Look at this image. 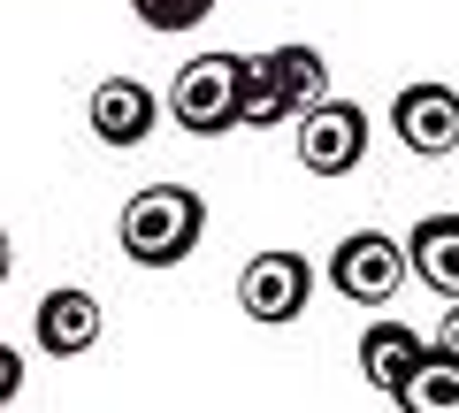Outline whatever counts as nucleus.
<instances>
[{"label": "nucleus", "instance_id": "obj_8", "mask_svg": "<svg viewBox=\"0 0 459 413\" xmlns=\"http://www.w3.org/2000/svg\"><path fill=\"white\" fill-rule=\"evenodd\" d=\"M39 352H54V360H77V352L100 345V298L77 291V283H62V291L39 298Z\"/></svg>", "mask_w": 459, "mask_h": 413}, {"label": "nucleus", "instance_id": "obj_1", "mask_svg": "<svg viewBox=\"0 0 459 413\" xmlns=\"http://www.w3.org/2000/svg\"><path fill=\"white\" fill-rule=\"evenodd\" d=\"M115 237H123V261L177 268V261H192L199 237H207V199H199L192 184H146L138 199H123Z\"/></svg>", "mask_w": 459, "mask_h": 413}, {"label": "nucleus", "instance_id": "obj_12", "mask_svg": "<svg viewBox=\"0 0 459 413\" xmlns=\"http://www.w3.org/2000/svg\"><path fill=\"white\" fill-rule=\"evenodd\" d=\"M398 406L406 413H459V360H444V352H421V367H413L406 383H398Z\"/></svg>", "mask_w": 459, "mask_h": 413}, {"label": "nucleus", "instance_id": "obj_17", "mask_svg": "<svg viewBox=\"0 0 459 413\" xmlns=\"http://www.w3.org/2000/svg\"><path fill=\"white\" fill-rule=\"evenodd\" d=\"M8 268H16V245H8V230H0V283H8Z\"/></svg>", "mask_w": 459, "mask_h": 413}, {"label": "nucleus", "instance_id": "obj_7", "mask_svg": "<svg viewBox=\"0 0 459 413\" xmlns=\"http://www.w3.org/2000/svg\"><path fill=\"white\" fill-rule=\"evenodd\" d=\"M84 116H92L100 146H146L153 123H161V99L138 77H108V84H92V108H84Z\"/></svg>", "mask_w": 459, "mask_h": 413}, {"label": "nucleus", "instance_id": "obj_6", "mask_svg": "<svg viewBox=\"0 0 459 413\" xmlns=\"http://www.w3.org/2000/svg\"><path fill=\"white\" fill-rule=\"evenodd\" d=\"M391 131H398V146L421 153V161L459 153V92H452V84H398Z\"/></svg>", "mask_w": 459, "mask_h": 413}, {"label": "nucleus", "instance_id": "obj_3", "mask_svg": "<svg viewBox=\"0 0 459 413\" xmlns=\"http://www.w3.org/2000/svg\"><path fill=\"white\" fill-rule=\"evenodd\" d=\"M368 161V108L360 99H314L299 116V168L307 176H352Z\"/></svg>", "mask_w": 459, "mask_h": 413}, {"label": "nucleus", "instance_id": "obj_14", "mask_svg": "<svg viewBox=\"0 0 459 413\" xmlns=\"http://www.w3.org/2000/svg\"><path fill=\"white\" fill-rule=\"evenodd\" d=\"M131 16L146 31H192V23L214 16V0H131Z\"/></svg>", "mask_w": 459, "mask_h": 413}, {"label": "nucleus", "instance_id": "obj_4", "mask_svg": "<svg viewBox=\"0 0 459 413\" xmlns=\"http://www.w3.org/2000/svg\"><path fill=\"white\" fill-rule=\"evenodd\" d=\"M329 283H337V298H352V306H391L398 283H406V245L383 237V230H352L329 253Z\"/></svg>", "mask_w": 459, "mask_h": 413}, {"label": "nucleus", "instance_id": "obj_10", "mask_svg": "<svg viewBox=\"0 0 459 413\" xmlns=\"http://www.w3.org/2000/svg\"><path fill=\"white\" fill-rule=\"evenodd\" d=\"M421 352H429V337L406 330V322H376V330L360 337V367H368V383H376V391H398V383L421 367Z\"/></svg>", "mask_w": 459, "mask_h": 413}, {"label": "nucleus", "instance_id": "obj_9", "mask_svg": "<svg viewBox=\"0 0 459 413\" xmlns=\"http://www.w3.org/2000/svg\"><path fill=\"white\" fill-rule=\"evenodd\" d=\"M406 276L459 298V215H421L406 237Z\"/></svg>", "mask_w": 459, "mask_h": 413}, {"label": "nucleus", "instance_id": "obj_11", "mask_svg": "<svg viewBox=\"0 0 459 413\" xmlns=\"http://www.w3.org/2000/svg\"><path fill=\"white\" fill-rule=\"evenodd\" d=\"M299 108H291V92H283V77H276V62L268 54H246V92H238V123L246 131H276V123H291Z\"/></svg>", "mask_w": 459, "mask_h": 413}, {"label": "nucleus", "instance_id": "obj_5", "mask_svg": "<svg viewBox=\"0 0 459 413\" xmlns=\"http://www.w3.org/2000/svg\"><path fill=\"white\" fill-rule=\"evenodd\" d=\"M307 298H314V268L307 253H253L246 276H238V306H246L253 322H268V330H283V322L307 314Z\"/></svg>", "mask_w": 459, "mask_h": 413}, {"label": "nucleus", "instance_id": "obj_13", "mask_svg": "<svg viewBox=\"0 0 459 413\" xmlns=\"http://www.w3.org/2000/svg\"><path fill=\"white\" fill-rule=\"evenodd\" d=\"M268 62H276V77H283V92H291V108H299V116H307L314 99L329 92V62H322L314 47H276Z\"/></svg>", "mask_w": 459, "mask_h": 413}, {"label": "nucleus", "instance_id": "obj_16", "mask_svg": "<svg viewBox=\"0 0 459 413\" xmlns=\"http://www.w3.org/2000/svg\"><path fill=\"white\" fill-rule=\"evenodd\" d=\"M429 352H444V360H459V298L444 306V322L429 330Z\"/></svg>", "mask_w": 459, "mask_h": 413}, {"label": "nucleus", "instance_id": "obj_15", "mask_svg": "<svg viewBox=\"0 0 459 413\" xmlns=\"http://www.w3.org/2000/svg\"><path fill=\"white\" fill-rule=\"evenodd\" d=\"M16 398H23V352L0 345V406H16Z\"/></svg>", "mask_w": 459, "mask_h": 413}, {"label": "nucleus", "instance_id": "obj_2", "mask_svg": "<svg viewBox=\"0 0 459 413\" xmlns=\"http://www.w3.org/2000/svg\"><path fill=\"white\" fill-rule=\"evenodd\" d=\"M238 92H246V54H199L169 77V116L192 138L238 131Z\"/></svg>", "mask_w": 459, "mask_h": 413}]
</instances>
